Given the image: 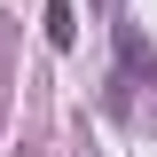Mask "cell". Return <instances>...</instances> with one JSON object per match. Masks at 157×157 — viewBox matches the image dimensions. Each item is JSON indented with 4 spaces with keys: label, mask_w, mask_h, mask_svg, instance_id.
Returning <instances> with one entry per match:
<instances>
[{
    "label": "cell",
    "mask_w": 157,
    "mask_h": 157,
    "mask_svg": "<svg viewBox=\"0 0 157 157\" xmlns=\"http://www.w3.org/2000/svg\"><path fill=\"white\" fill-rule=\"evenodd\" d=\"M118 63H126V71H134V78H141V71L157 78V55H149V47H141V32H134V24H118Z\"/></svg>",
    "instance_id": "1"
},
{
    "label": "cell",
    "mask_w": 157,
    "mask_h": 157,
    "mask_svg": "<svg viewBox=\"0 0 157 157\" xmlns=\"http://www.w3.org/2000/svg\"><path fill=\"white\" fill-rule=\"evenodd\" d=\"M47 39H55V47H71V39H78V16H71V0H47Z\"/></svg>",
    "instance_id": "2"
}]
</instances>
